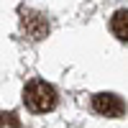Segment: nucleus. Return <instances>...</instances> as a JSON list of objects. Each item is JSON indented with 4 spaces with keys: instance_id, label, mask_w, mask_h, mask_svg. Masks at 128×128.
I'll return each mask as SVG.
<instances>
[{
    "instance_id": "obj_5",
    "label": "nucleus",
    "mask_w": 128,
    "mask_h": 128,
    "mask_svg": "<svg viewBox=\"0 0 128 128\" xmlns=\"http://www.w3.org/2000/svg\"><path fill=\"white\" fill-rule=\"evenodd\" d=\"M5 120H8L10 126H20V120L16 118V113H8V115H5V113H0V126H3Z\"/></svg>"
},
{
    "instance_id": "obj_1",
    "label": "nucleus",
    "mask_w": 128,
    "mask_h": 128,
    "mask_svg": "<svg viewBox=\"0 0 128 128\" xmlns=\"http://www.w3.org/2000/svg\"><path fill=\"white\" fill-rule=\"evenodd\" d=\"M23 100L28 105V110L49 113V110H54V105H56V90L51 87L49 82H44V80H31L26 84V90H23Z\"/></svg>"
},
{
    "instance_id": "obj_2",
    "label": "nucleus",
    "mask_w": 128,
    "mask_h": 128,
    "mask_svg": "<svg viewBox=\"0 0 128 128\" xmlns=\"http://www.w3.org/2000/svg\"><path fill=\"white\" fill-rule=\"evenodd\" d=\"M92 108H95V113H100V115L120 118V115L126 113V102L118 98V95H113V92H100V95L92 98Z\"/></svg>"
},
{
    "instance_id": "obj_4",
    "label": "nucleus",
    "mask_w": 128,
    "mask_h": 128,
    "mask_svg": "<svg viewBox=\"0 0 128 128\" xmlns=\"http://www.w3.org/2000/svg\"><path fill=\"white\" fill-rule=\"evenodd\" d=\"M110 28L120 41H128V10H118L110 18Z\"/></svg>"
},
{
    "instance_id": "obj_3",
    "label": "nucleus",
    "mask_w": 128,
    "mask_h": 128,
    "mask_svg": "<svg viewBox=\"0 0 128 128\" xmlns=\"http://www.w3.org/2000/svg\"><path fill=\"white\" fill-rule=\"evenodd\" d=\"M20 23H23L26 34L38 41V38H46L49 36V20L38 13V10H23V16H20Z\"/></svg>"
}]
</instances>
